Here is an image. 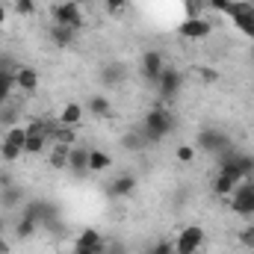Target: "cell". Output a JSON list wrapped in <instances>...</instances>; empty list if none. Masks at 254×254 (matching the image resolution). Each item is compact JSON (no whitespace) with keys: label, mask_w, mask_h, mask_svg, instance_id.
I'll use <instances>...</instances> for the list:
<instances>
[{"label":"cell","mask_w":254,"mask_h":254,"mask_svg":"<svg viewBox=\"0 0 254 254\" xmlns=\"http://www.w3.org/2000/svg\"><path fill=\"white\" fill-rule=\"evenodd\" d=\"M139 127H142L148 145H154V142H163V139L175 130V116H172V110H166L163 104H154V107L145 113V122Z\"/></svg>","instance_id":"6da1fadb"},{"label":"cell","mask_w":254,"mask_h":254,"mask_svg":"<svg viewBox=\"0 0 254 254\" xmlns=\"http://www.w3.org/2000/svg\"><path fill=\"white\" fill-rule=\"evenodd\" d=\"M51 18H54V24H60V27H71L74 33L83 30V9H80V3H74V0H60V3H54V6H51Z\"/></svg>","instance_id":"7a4b0ae2"},{"label":"cell","mask_w":254,"mask_h":254,"mask_svg":"<svg viewBox=\"0 0 254 254\" xmlns=\"http://www.w3.org/2000/svg\"><path fill=\"white\" fill-rule=\"evenodd\" d=\"M231 210L237 213V216H254V178L249 181H240L234 192H231Z\"/></svg>","instance_id":"3957f363"},{"label":"cell","mask_w":254,"mask_h":254,"mask_svg":"<svg viewBox=\"0 0 254 254\" xmlns=\"http://www.w3.org/2000/svg\"><path fill=\"white\" fill-rule=\"evenodd\" d=\"M231 148V139L222 133V130H213V127H204L198 130L195 136V151H204V154H222Z\"/></svg>","instance_id":"277c9868"},{"label":"cell","mask_w":254,"mask_h":254,"mask_svg":"<svg viewBox=\"0 0 254 254\" xmlns=\"http://www.w3.org/2000/svg\"><path fill=\"white\" fill-rule=\"evenodd\" d=\"M201 246H204V228H201V225H187V228L175 237V254L201 252Z\"/></svg>","instance_id":"5b68a950"},{"label":"cell","mask_w":254,"mask_h":254,"mask_svg":"<svg viewBox=\"0 0 254 254\" xmlns=\"http://www.w3.org/2000/svg\"><path fill=\"white\" fill-rule=\"evenodd\" d=\"M228 15L234 18V24H237L249 39H254V6H252V3L234 0V6H231V12H228Z\"/></svg>","instance_id":"8992f818"},{"label":"cell","mask_w":254,"mask_h":254,"mask_svg":"<svg viewBox=\"0 0 254 254\" xmlns=\"http://www.w3.org/2000/svg\"><path fill=\"white\" fill-rule=\"evenodd\" d=\"M181 86H184V74H181L178 68H166V71L160 74V80H157V92H160L163 101H172V98L181 92Z\"/></svg>","instance_id":"52a82bcc"},{"label":"cell","mask_w":254,"mask_h":254,"mask_svg":"<svg viewBox=\"0 0 254 254\" xmlns=\"http://www.w3.org/2000/svg\"><path fill=\"white\" fill-rule=\"evenodd\" d=\"M24 216H30L36 225H51V222L57 219V207L48 204V201H42V198H33V201L24 207Z\"/></svg>","instance_id":"ba28073f"},{"label":"cell","mask_w":254,"mask_h":254,"mask_svg":"<svg viewBox=\"0 0 254 254\" xmlns=\"http://www.w3.org/2000/svg\"><path fill=\"white\" fill-rule=\"evenodd\" d=\"M210 21L207 18H187L181 27H178V33L184 36V39H192V42H201V39H207L210 36Z\"/></svg>","instance_id":"9c48e42d"},{"label":"cell","mask_w":254,"mask_h":254,"mask_svg":"<svg viewBox=\"0 0 254 254\" xmlns=\"http://www.w3.org/2000/svg\"><path fill=\"white\" fill-rule=\"evenodd\" d=\"M163 71H166V65H163V54H160V51H148V54L142 57V74H145V80L157 83Z\"/></svg>","instance_id":"30bf717a"},{"label":"cell","mask_w":254,"mask_h":254,"mask_svg":"<svg viewBox=\"0 0 254 254\" xmlns=\"http://www.w3.org/2000/svg\"><path fill=\"white\" fill-rule=\"evenodd\" d=\"M136 190V178L133 175H116L113 181H110V187H107V195L110 198H127V195H133Z\"/></svg>","instance_id":"8fae6325"},{"label":"cell","mask_w":254,"mask_h":254,"mask_svg":"<svg viewBox=\"0 0 254 254\" xmlns=\"http://www.w3.org/2000/svg\"><path fill=\"white\" fill-rule=\"evenodd\" d=\"M83 113H86V107L83 104H77V101H68L63 107V113L57 116V122L63 127H80V122H83Z\"/></svg>","instance_id":"7c38bea8"},{"label":"cell","mask_w":254,"mask_h":254,"mask_svg":"<svg viewBox=\"0 0 254 254\" xmlns=\"http://www.w3.org/2000/svg\"><path fill=\"white\" fill-rule=\"evenodd\" d=\"M74 249H92V252L104 254L107 252V246H104V237L95 231V228H86V231H80V237H77V246Z\"/></svg>","instance_id":"4fadbf2b"},{"label":"cell","mask_w":254,"mask_h":254,"mask_svg":"<svg viewBox=\"0 0 254 254\" xmlns=\"http://www.w3.org/2000/svg\"><path fill=\"white\" fill-rule=\"evenodd\" d=\"M68 169H71L74 175H86V172H89V148L74 145L71 154H68Z\"/></svg>","instance_id":"5bb4252c"},{"label":"cell","mask_w":254,"mask_h":254,"mask_svg":"<svg viewBox=\"0 0 254 254\" xmlns=\"http://www.w3.org/2000/svg\"><path fill=\"white\" fill-rule=\"evenodd\" d=\"M15 86L24 89V92H36V86H39V74H36L33 68H18V71H15Z\"/></svg>","instance_id":"9a60e30c"},{"label":"cell","mask_w":254,"mask_h":254,"mask_svg":"<svg viewBox=\"0 0 254 254\" xmlns=\"http://www.w3.org/2000/svg\"><path fill=\"white\" fill-rule=\"evenodd\" d=\"M71 148H74V145H60V142H54V148H51V154H48V163H51L54 169H68V154H71Z\"/></svg>","instance_id":"2e32d148"},{"label":"cell","mask_w":254,"mask_h":254,"mask_svg":"<svg viewBox=\"0 0 254 254\" xmlns=\"http://www.w3.org/2000/svg\"><path fill=\"white\" fill-rule=\"evenodd\" d=\"M110 169V154L101 151V148H89V172L98 175V172H107Z\"/></svg>","instance_id":"e0dca14e"},{"label":"cell","mask_w":254,"mask_h":254,"mask_svg":"<svg viewBox=\"0 0 254 254\" xmlns=\"http://www.w3.org/2000/svg\"><path fill=\"white\" fill-rule=\"evenodd\" d=\"M48 136L45 133H27V142H24V154H45V148H48Z\"/></svg>","instance_id":"ac0fdd59"},{"label":"cell","mask_w":254,"mask_h":254,"mask_svg":"<svg viewBox=\"0 0 254 254\" xmlns=\"http://www.w3.org/2000/svg\"><path fill=\"white\" fill-rule=\"evenodd\" d=\"M74 39H77V33H74L71 27H60V24H54V30H51V42H54L57 48H68V45H74Z\"/></svg>","instance_id":"d6986e66"},{"label":"cell","mask_w":254,"mask_h":254,"mask_svg":"<svg viewBox=\"0 0 254 254\" xmlns=\"http://www.w3.org/2000/svg\"><path fill=\"white\" fill-rule=\"evenodd\" d=\"M12 231H15V237H18V240H30V237L39 231V225H36L30 216H21L18 222H12Z\"/></svg>","instance_id":"ffe728a7"},{"label":"cell","mask_w":254,"mask_h":254,"mask_svg":"<svg viewBox=\"0 0 254 254\" xmlns=\"http://www.w3.org/2000/svg\"><path fill=\"white\" fill-rule=\"evenodd\" d=\"M12 89H18V86H15V71H9V68H0V107L9 101Z\"/></svg>","instance_id":"44dd1931"},{"label":"cell","mask_w":254,"mask_h":254,"mask_svg":"<svg viewBox=\"0 0 254 254\" xmlns=\"http://www.w3.org/2000/svg\"><path fill=\"white\" fill-rule=\"evenodd\" d=\"M125 65L122 63H113V65H104V71H101V77H104V83L107 86H119L122 80H125Z\"/></svg>","instance_id":"7402d4cb"},{"label":"cell","mask_w":254,"mask_h":254,"mask_svg":"<svg viewBox=\"0 0 254 254\" xmlns=\"http://www.w3.org/2000/svg\"><path fill=\"white\" fill-rule=\"evenodd\" d=\"M21 198H24V192L12 184V187L0 190V207H9V210H12V207H18V204H21Z\"/></svg>","instance_id":"603a6c76"},{"label":"cell","mask_w":254,"mask_h":254,"mask_svg":"<svg viewBox=\"0 0 254 254\" xmlns=\"http://www.w3.org/2000/svg\"><path fill=\"white\" fill-rule=\"evenodd\" d=\"M125 148H130V151H142V148H148V139H145L142 127H133V130L127 133L125 136Z\"/></svg>","instance_id":"cb8c5ba5"},{"label":"cell","mask_w":254,"mask_h":254,"mask_svg":"<svg viewBox=\"0 0 254 254\" xmlns=\"http://www.w3.org/2000/svg\"><path fill=\"white\" fill-rule=\"evenodd\" d=\"M86 110L92 113V116H110V98H104V95H95V98H89V104H86Z\"/></svg>","instance_id":"d4e9b609"},{"label":"cell","mask_w":254,"mask_h":254,"mask_svg":"<svg viewBox=\"0 0 254 254\" xmlns=\"http://www.w3.org/2000/svg\"><path fill=\"white\" fill-rule=\"evenodd\" d=\"M234 187H237V181H234L231 175H225V172H219L216 181H213V192H216V195H231Z\"/></svg>","instance_id":"484cf974"},{"label":"cell","mask_w":254,"mask_h":254,"mask_svg":"<svg viewBox=\"0 0 254 254\" xmlns=\"http://www.w3.org/2000/svg\"><path fill=\"white\" fill-rule=\"evenodd\" d=\"M9 145H15V148H21L24 151V142H27V130L24 127H18V125H12V127H6V136H3Z\"/></svg>","instance_id":"4316f807"},{"label":"cell","mask_w":254,"mask_h":254,"mask_svg":"<svg viewBox=\"0 0 254 254\" xmlns=\"http://www.w3.org/2000/svg\"><path fill=\"white\" fill-rule=\"evenodd\" d=\"M21 154H24V151H21V148H15V145H9V142H6V139H3V142H0V157H3V160H6V163H12V160H18V157H21Z\"/></svg>","instance_id":"83f0119b"},{"label":"cell","mask_w":254,"mask_h":254,"mask_svg":"<svg viewBox=\"0 0 254 254\" xmlns=\"http://www.w3.org/2000/svg\"><path fill=\"white\" fill-rule=\"evenodd\" d=\"M175 157H178L181 163H192V160H195V145H178V148H175Z\"/></svg>","instance_id":"f1b7e54d"},{"label":"cell","mask_w":254,"mask_h":254,"mask_svg":"<svg viewBox=\"0 0 254 254\" xmlns=\"http://www.w3.org/2000/svg\"><path fill=\"white\" fill-rule=\"evenodd\" d=\"M15 12L18 15H33L36 12V0H15Z\"/></svg>","instance_id":"f546056e"},{"label":"cell","mask_w":254,"mask_h":254,"mask_svg":"<svg viewBox=\"0 0 254 254\" xmlns=\"http://www.w3.org/2000/svg\"><path fill=\"white\" fill-rule=\"evenodd\" d=\"M104 6H107L110 15H122L127 9V0H104Z\"/></svg>","instance_id":"4dcf8cb0"},{"label":"cell","mask_w":254,"mask_h":254,"mask_svg":"<svg viewBox=\"0 0 254 254\" xmlns=\"http://www.w3.org/2000/svg\"><path fill=\"white\" fill-rule=\"evenodd\" d=\"M240 243H243L246 249H254V225H249V228L240 231Z\"/></svg>","instance_id":"1f68e13d"},{"label":"cell","mask_w":254,"mask_h":254,"mask_svg":"<svg viewBox=\"0 0 254 254\" xmlns=\"http://www.w3.org/2000/svg\"><path fill=\"white\" fill-rule=\"evenodd\" d=\"M207 6H210V9H216V12H225V15H228V12H231V6H234V0H207Z\"/></svg>","instance_id":"d6a6232c"},{"label":"cell","mask_w":254,"mask_h":254,"mask_svg":"<svg viewBox=\"0 0 254 254\" xmlns=\"http://www.w3.org/2000/svg\"><path fill=\"white\" fill-rule=\"evenodd\" d=\"M148 254H175V243H157V246H151V252Z\"/></svg>","instance_id":"836d02e7"},{"label":"cell","mask_w":254,"mask_h":254,"mask_svg":"<svg viewBox=\"0 0 254 254\" xmlns=\"http://www.w3.org/2000/svg\"><path fill=\"white\" fill-rule=\"evenodd\" d=\"M198 74L204 77V83H216L219 80V71H213V68H198Z\"/></svg>","instance_id":"e575fe53"},{"label":"cell","mask_w":254,"mask_h":254,"mask_svg":"<svg viewBox=\"0 0 254 254\" xmlns=\"http://www.w3.org/2000/svg\"><path fill=\"white\" fill-rule=\"evenodd\" d=\"M15 181H12V175H6V172H0V190H6V187H12Z\"/></svg>","instance_id":"d590c367"},{"label":"cell","mask_w":254,"mask_h":254,"mask_svg":"<svg viewBox=\"0 0 254 254\" xmlns=\"http://www.w3.org/2000/svg\"><path fill=\"white\" fill-rule=\"evenodd\" d=\"M9 252H12V246H9V243L0 237V254H9Z\"/></svg>","instance_id":"8d00e7d4"},{"label":"cell","mask_w":254,"mask_h":254,"mask_svg":"<svg viewBox=\"0 0 254 254\" xmlns=\"http://www.w3.org/2000/svg\"><path fill=\"white\" fill-rule=\"evenodd\" d=\"M74 254H98V252H92V249H74Z\"/></svg>","instance_id":"74e56055"},{"label":"cell","mask_w":254,"mask_h":254,"mask_svg":"<svg viewBox=\"0 0 254 254\" xmlns=\"http://www.w3.org/2000/svg\"><path fill=\"white\" fill-rule=\"evenodd\" d=\"M6 15H9V12H6V6H0V24L6 21Z\"/></svg>","instance_id":"f35d334b"},{"label":"cell","mask_w":254,"mask_h":254,"mask_svg":"<svg viewBox=\"0 0 254 254\" xmlns=\"http://www.w3.org/2000/svg\"><path fill=\"white\" fill-rule=\"evenodd\" d=\"M3 234H6V222L0 219V237H3Z\"/></svg>","instance_id":"ab89813d"},{"label":"cell","mask_w":254,"mask_h":254,"mask_svg":"<svg viewBox=\"0 0 254 254\" xmlns=\"http://www.w3.org/2000/svg\"><path fill=\"white\" fill-rule=\"evenodd\" d=\"M74 3H86V0H74Z\"/></svg>","instance_id":"60d3db41"},{"label":"cell","mask_w":254,"mask_h":254,"mask_svg":"<svg viewBox=\"0 0 254 254\" xmlns=\"http://www.w3.org/2000/svg\"><path fill=\"white\" fill-rule=\"evenodd\" d=\"M192 254H201V252H192Z\"/></svg>","instance_id":"b9f144b4"},{"label":"cell","mask_w":254,"mask_h":254,"mask_svg":"<svg viewBox=\"0 0 254 254\" xmlns=\"http://www.w3.org/2000/svg\"><path fill=\"white\" fill-rule=\"evenodd\" d=\"M0 36H3V30H0Z\"/></svg>","instance_id":"7bdbcfd3"}]
</instances>
